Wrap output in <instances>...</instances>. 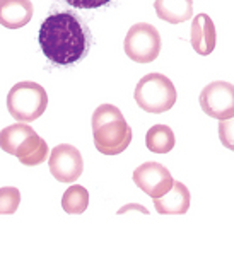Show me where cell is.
I'll return each mask as SVG.
<instances>
[{"instance_id": "cell-1", "label": "cell", "mask_w": 234, "mask_h": 254, "mask_svg": "<svg viewBox=\"0 0 234 254\" xmlns=\"http://www.w3.org/2000/svg\"><path fill=\"white\" fill-rule=\"evenodd\" d=\"M41 52L52 64L74 65L87 57L92 34L85 22L72 12L52 14L41 22L38 34Z\"/></svg>"}, {"instance_id": "cell-2", "label": "cell", "mask_w": 234, "mask_h": 254, "mask_svg": "<svg viewBox=\"0 0 234 254\" xmlns=\"http://www.w3.org/2000/svg\"><path fill=\"white\" fill-rule=\"evenodd\" d=\"M135 103L140 109L154 115L169 111L176 104V87L162 73H147L137 82L134 91Z\"/></svg>"}, {"instance_id": "cell-3", "label": "cell", "mask_w": 234, "mask_h": 254, "mask_svg": "<svg viewBox=\"0 0 234 254\" xmlns=\"http://www.w3.org/2000/svg\"><path fill=\"white\" fill-rule=\"evenodd\" d=\"M48 106V94L40 84L31 80L17 82L7 94V109L19 123L38 120Z\"/></svg>"}, {"instance_id": "cell-4", "label": "cell", "mask_w": 234, "mask_h": 254, "mask_svg": "<svg viewBox=\"0 0 234 254\" xmlns=\"http://www.w3.org/2000/svg\"><path fill=\"white\" fill-rule=\"evenodd\" d=\"M123 46L130 60L137 64H151L161 53V34L152 24L137 22L128 29Z\"/></svg>"}, {"instance_id": "cell-5", "label": "cell", "mask_w": 234, "mask_h": 254, "mask_svg": "<svg viewBox=\"0 0 234 254\" xmlns=\"http://www.w3.org/2000/svg\"><path fill=\"white\" fill-rule=\"evenodd\" d=\"M200 108L205 115L216 120L234 116V87L224 80H216L205 85L200 92Z\"/></svg>"}, {"instance_id": "cell-6", "label": "cell", "mask_w": 234, "mask_h": 254, "mask_svg": "<svg viewBox=\"0 0 234 254\" xmlns=\"http://www.w3.org/2000/svg\"><path fill=\"white\" fill-rule=\"evenodd\" d=\"M96 150L103 155H118L132 143V128L127 120H113L92 130Z\"/></svg>"}, {"instance_id": "cell-7", "label": "cell", "mask_w": 234, "mask_h": 254, "mask_svg": "<svg viewBox=\"0 0 234 254\" xmlns=\"http://www.w3.org/2000/svg\"><path fill=\"white\" fill-rule=\"evenodd\" d=\"M50 173L60 183H74L82 176L84 161L80 152L74 145L60 143L50 154Z\"/></svg>"}, {"instance_id": "cell-8", "label": "cell", "mask_w": 234, "mask_h": 254, "mask_svg": "<svg viewBox=\"0 0 234 254\" xmlns=\"http://www.w3.org/2000/svg\"><path fill=\"white\" fill-rule=\"evenodd\" d=\"M173 176L159 162H146L140 164L134 171V183L144 193L151 198H159L166 194L173 186Z\"/></svg>"}, {"instance_id": "cell-9", "label": "cell", "mask_w": 234, "mask_h": 254, "mask_svg": "<svg viewBox=\"0 0 234 254\" xmlns=\"http://www.w3.org/2000/svg\"><path fill=\"white\" fill-rule=\"evenodd\" d=\"M190 41L192 48L202 57H207L216 50L217 31L214 21L207 14H198L192 21V31H190Z\"/></svg>"}, {"instance_id": "cell-10", "label": "cell", "mask_w": 234, "mask_h": 254, "mask_svg": "<svg viewBox=\"0 0 234 254\" xmlns=\"http://www.w3.org/2000/svg\"><path fill=\"white\" fill-rule=\"evenodd\" d=\"M190 203H192V194L188 188L179 181H173V186L166 194L154 198V206L161 215H183L188 212Z\"/></svg>"}, {"instance_id": "cell-11", "label": "cell", "mask_w": 234, "mask_h": 254, "mask_svg": "<svg viewBox=\"0 0 234 254\" xmlns=\"http://www.w3.org/2000/svg\"><path fill=\"white\" fill-rule=\"evenodd\" d=\"M33 14L31 0H0V26L7 29L24 27L33 19Z\"/></svg>"}, {"instance_id": "cell-12", "label": "cell", "mask_w": 234, "mask_h": 254, "mask_svg": "<svg viewBox=\"0 0 234 254\" xmlns=\"http://www.w3.org/2000/svg\"><path fill=\"white\" fill-rule=\"evenodd\" d=\"M156 14L169 24H181L192 19L193 0H154Z\"/></svg>"}, {"instance_id": "cell-13", "label": "cell", "mask_w": 234, "mask_h": 254, "mask_svg": "<svg viewBox=\"0 0 234 254\" xmlns=\"http://www.w3.org/2000/svg\"><path fill=\"white\" fill-rule=\"evenodd\" d=\"M48 143L38 136V133L34 131L33 135H29L26 138V142L19 147V150L15 152V157L21 161V164L24 166H38V164L45 162L48 157Z\"/></svg>"}, {"instance_id": "cell-14", "label": "cell", "mask_w": 234, "mask_h": 254, "mask_svg": "<svg viewBox=\"0 0 234 254\" xmlns=\"http://www.w3.org/2000/svg\"><path fill=\"white\" fill-rule=\"evenodd\" d=\"M146 145L154 154H167L176 145L174 131L167 125H154L146 135Z\"/></svg>"}, {"instance_id": "cell-15", "label": "cell", "mask_w": 234, "mask_h": 254, "mask_svg": "<svg viewBox=\"0 0 234 254\" xmlns=\"http://www.w3.org/2000/svg\"><path fill=\"white\" fill-rule=\"evenodd\" d=\"M34 130L26 123H15L10 127H5L0 131V148L10 155H15L19 147L26 142L29 135H33Z\"/></svg>"}, {"instance_id": "cell-16", "label": "cell", "mask_w": 234, "mask_h": 254, "mask_svg": "<svg viewBox=\"0 0 234 254\" xmlns=\"http://www.w3.org/2000/svg\"><path fill=\"white\" fill-rule=\"evenodd\" d=\"M89 191L80 185L70 186L62 196V208L70 215H80L87 210Z\"/></svg>"}, {"instance_id": "cell-17", "label": "cell", "mask_w": 234, "mask_h": 254, "mask_svg": "<svg viewBox=\"0 0 234 254\" xmlns=\"http://www.w3.org/2000/svg\"><path fill=\"white\" fill-rule=\"evenodd\" d=\"M21 203V193L17 188H0V215H12Z\"/></svg>"}, {"instance_id": "cell-18", "label": "cell", "mask_w": 234, "mask_h": 254, "mask_svg": "<svg viewBox=\"0 0 234 254\" xmlns=\"http://www.w3.org/2000/svg\"><path fill=\"white\" fill-rule=\"evenodd\" d=\"M122 118H123V113L116 106H113V104H101V106L92 113V121H91L92 130L104 123H110L113 120H122Z\"/></svg>"}, {"instance_id": "cell-19", "label": "cell", "mask_w": 234, "mask_h": 254, "mask_svg": "<svg viewBox=\"0 0 234 254\" xmlns=\"http://www.w3.org/2000/svg\"><path fill=\"white\" fill-rule=\"evenodd\" d=\"M219 136L224 143V147L228 148H233V120L228 118V120H221L219 123Z\"/></svg>"}, {"instance_id": "cell-20", "label": "cell", "mask_w": 234, "mask_h": 254, "mask_svg": "<svg viewBox=\"0 0 234 254\" xmlns=\"http://www.w3.org/2000/svg\"><path fill=\"white\" fill-rule=\"evenodd\" d=\"M69 5L76 7V9H97L103 7L106 3H110L111 0H65Z\"/></svg>"}]
</instances>
